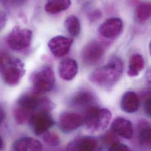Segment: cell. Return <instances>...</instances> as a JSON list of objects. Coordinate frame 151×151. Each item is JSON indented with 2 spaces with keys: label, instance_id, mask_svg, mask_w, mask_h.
I'll return each instance as SVG.
<instances>
[{
  "label": "cell",
  "instance_id": "obj_14",
  "mask_svg": "<svg viewBox=\"0 0 151 151\" xmlns=\"http://www.w3.org/2000/svg\"><path fill=\"white\" fill-rule=\"evenodd\" d=\"M59 75L65 81H71L76 76L78 71V65L74 60L67 58L63 60L59 65Z\"/></svg>",
  "mask_w": 151,
  "mask_h": 151
},
{
  "label": "cell",
  "instance_id": "obj_9",
  "mask_svg": "<svg viewBox=\"0 0 151 151\" xmlns=\"http://www.w3.org/2000/svg\"><path fill=\"white\" fill-rule=\"evenodd\" d=\"M83 124V117L72 112H63L59 118V127L64 132H71Z\"/></svg>",
  "mask_w": 151,
  "mask_h": 151
},
{
  "label": "cell",
  "instance_id": "obj_15",
  "mask_svg": "<svg viewBox=\"0 0 151 151\" xmlns=\"http://www.w3.org/2000/svg\"><path fill=\"white\" fill-rule=\"evenodd\" d=\"M139 106V98L135 92L128 91L122 96L121 106L124 112L129 114L134 113L138 110Z\"/></svg>",
  "mask_w": 151,
  "mask_h": 151
},
{
  "label": "cell",
  "instance_id": "obj_13",
  "mask_svg": "<svg viewBox=\"0 0 151 151\" xmlns=\"http://www.w3.org/2000/svg\"><path fill=\"white\" fill-rule=\"evenodd\" d=\"M95 101L96 98L93 93L88 91H81L73 96L71 102L72 105L76 108L86 109L95 105Z\"/></svg>",
  "mask_w": 151,
  "mask_h": 151
},
{
  "label": "cell",
  "instance_id": "obj_10",
  "mask_svg": "<svg viewBox=\"0 0 151 151\" xmlns=\"http://www.w3.org/2000/svg\"><path fill=\"white\" fill-rule=\"evenodd\" d=\"M73 44L72 38L64 36H57L50 40L48 47L55 57L61 58L68 54Z\"/></svg>",
  "mask_w": 151,
  "mask_h": 151
},
{
  "label": "cell",
  "instance_id": "obj_22",
  "mask_svg": "<svg viewBox=\"0 0 151 151\" xmlns=\"http://www.w3.org/2000/svg\"><path fill=\"white\" fill-rule=\"evenodd\" d=\"M67 31L73 37H77L81 32V24L79 20L76 15L68 17L64 22Z\"/></svg>",
  "mask_w": 151,
  "mask_h": 151
},
{
  "label": "cell",
  "instance_id": "obj_19",
  "mask_svg": "<svg viewBox=\"0 0 151 151\" xmlns=\"http://www.w3.org/2000/svg\"><path fill=\"white\" fill-rule=\"evenodd\" d=\"M145 67V61L143 57L139 54L132 55L129 60L128 75L130 77L139 76Z\"/></svg>",
  "mask_w": 151,
  "mask_h": 151
},
{
  "label": "cell",
  "instance_id": "obj_5",
  "mask_svg": "<svg viewBox=\"0 0 151 151\" xmlns=\"http://www.w3.org/2000/svg\"><path fill=\"white\" fill-rule=\"evenodd\" d=\"M32 32L27 28L15 27L7 38L9 47L14 51H21L28 48L31 43Z\"/></svg>",
  "mask_w": 151,
  "mask_h": 151
},
{
  "label": "cell",
  "instance_id": "obj_26",
  "mask_svg": "<svg viewBox=\"0 0 151 151\" xmlns=\"http://www.w3.org/2000/svg\"><path fill=\"white\" fill-rule=\"evenodd\" d=\"M102 14L99 10H95L91 12L89 15V19L91 21H95L101 17Z\"/></svg>",
  "mask_w": 151,
  "mask_h": 151
},
{
  "label": "cell",
  "instance_id": "obj_20",
  "mask_svg": "<svg viewBox=\"0 0 151 151\" xmlns=\"http://www.w3.org/2000/svg\"><path fill=\"white\" fill-rule=\"evenodd\" d=\"M71 5V0H47L45 9L48 13L55 14L67 10Z\"/></svg>",
  "mask_w": 151,
  "mask_h": 151
},
{
  "label": "cell",
  "instance_id": "obj_32",
  "mask_svg": "<svg viewBox=\"0 0 151 151\" xmlns=\"http://www.w3.org/2000/svg\"><path fill=\"white\" fill-rule=\"evenodd\" d=\"M3 147V141L0 136V150H1Z\"/></svg>",
  "mask_w": 151,
  "mask_h": 151
},
{
  "label": "cell",
  "instance_id": "obj_21",
  "mask_svg": "<svg viewBox=\"0 0 151 151\" xmlns=\"http://www.w3.org/2000/svg\"><path fill=\"white\" fill-rule=\"evenodd\" d=\"M151 5L150 2H144L140 4L135 11L136 18L140 23H143L148 20L151 17Z\"/></svg>",
  "mask_w": 151,
  "mask_h": 151
},
{
  "label": "cell",
  "instance_id": "obj_24",
  "mask_svg": "<svg viewBox=\"0 0 151 151\" xmlns=\"http://www.w3.org/2000/svg\"><path fill=\"white\" fill-rule=\"evenodd\" d=\"M43 140L45 143L50 147H57L60 144V139L55 133L46 132L44 134Z\"/></svg>",
  "mask_w": 151,
  "mask_h": 151
},
{
  "label": "cell",
  "instance_id": "obj_8",
  "mask_svg": "<svg viewBox=\"0 0 151 151\" xmlns=\"http://www.w3.org/2000/svg\"><path fill=\"white\" fill-rule=\"evenodd\" d=\"M103 45L96 41L87 44L82 49L81 56L82 62L88 65H92L98 63L104 55Z\"/></svg>",
  "mask_w": 151,
  "mask_h": 151
},
{
  "label": "cell",
  "instance_id": "obj_27",
  "mask_svg": "<svg viewBox=\"0 0 151 151\" xmlns=\"http://www.w3.org/2000/svg\"><path fill=\"white\" fill-rule=\"evenodd\" d=\"M144 108L146 114L150 116L151 115V99L150 96L147 97L145 101Z\"/></svg>",
  "mask_w": 151,
  "mask_h": 151
},
{
  "label": "cell",
  "instance_id": "obj_16",
  "mask_svg": "<svg viewBox=\"0 0 151 151\" xmlns=\"http://www.w3.org/2000/svg\"><path fill=\"white\" fill-rule=\"evenodd\" d=\"M97 141L91 137H83L70 142L66 150L68 151H93L97 147Z\"/></svg>",
  "mask_w": 151,
  "mask_h": 151
},
{
  "label": "cell",
  "instance_id": "obj_25",
  "mask_svg": "<svg viewBox=\"0 0 151 151\" xmlns=\"http://www.w3.org/2000/svg\"><path fill=\"white\" fill-rule=\"evenodd\" d=\"M109 150L111 151H130V149L126 145L121 144L118 141H115L111 144Z\"/></svg>",
  "mask_w": 151,
  "mask_h": 151
},
{
  "label": "cell",
  "instance_id": "obj_6",
  "mask_svg": "<svg viewBox=\"0 0 151 151\" xmlns=\"http://www.w3.org/2000/svg\"><path fill=\"white\" fill-rule=\"evenodd\" d=\"M18 106L34 112L37 109L49 111L53 108L54 104L47 98L40 96L37 93H28L19 98Z\"/></svg>",
  "mask_w": 151,
  "mask_h": 151
},
{
  "label": "cell",
  "instance_id": "obj_1",
  "mask_svg": "<svg viewBox=\"0 0 151 151\" xmlns=\"http://www.w3.org/2000/svg\"><path fill=\"white\" fill-rule=\"evenodd\" d=\"M123 63L117 57H112L105 65L96 69L89 76V81L103 88L109 89L115 85L123 73Z\"/></svg>",
  "mask_w": 151,
  "mask_h": 151
},
{
  "label": "cell",
  "instance_id": "obj_7",
  "mask_svg": "<svg viewBox=\"0 0 151 151\" xmlns=\"http://www.w3.org/2000/svg\"><path fill=\"white\" fill-rule=\"evenodd\" d=\"M29 122L32 131L37 135L44 134L54 124L53 118L49 111L43 110L34 114Z\"/></svg>",
  "mask_w": 151,
  "mask_h": 151
},
{
  "label": "cell",
  "instance_id": "obj_30",
  "mask_svg": "<svg viewBox=\"0 0 151 151\" xmlns=\"http://www.w3.org/2000/svg\"><path fill=\"white\" fill-rule=\"evenodd\" d=\"M115 136L113 135L112 134H108L105 137V142H107L108 144H112L114 142H115Z\"/></svg>",
  "mask_w": 151,
  "mask_h": 151
},
{
  "label": "cell",
  "instance_id": "obj_18",
  "mask_svg": "<svg viewBox=\"0 0 151 151\" xmlns=\"http://www.w3.org/2000/svg\"><path fill=\"white\" fill-rule=\"evenodd\" d=\"M138 139L140 144L144 147H150L151 128L150 123L145 120H141L138 124Z\"/></svg>",
  "mask_w": 151,
  "mask_h": 151
},
{
  "label": "cell",
  "instance_id": "obj_12",
  "mask_svg": "<svg viewBox=\"0 0 151 151\" xmlns=\"http://www.w3.org/2000/svg\"><path fill=\"white\" fill-rule=\"evenodd\" d=\"M112 131L125 139L132 138L134 134L132 124L129 120L121 117L114 119L111 125Z\"/></svg>",
  "mask_w": 151,
  "mask_h": 151
},
{
  "label": "cell",
  "instance_id": "obj_2",
  "mask_svg": "<svg viewBox=\"0 0 151 151\" xmlns=\"http://www.w3.org/2000/svg\"><path fill=\"white\" fill-rule=\"evenodd\" d=\"M0 71L4 82L11 86L18 84L25 73V66L19 59L0 54Z\"/></svg>",
  "mask_w": 151,
  "mask_h": 151
},
{
  "label": "cell",
  "instance_id": "obj_23",
  "mask_svg": "<svg viewBox=\"0 0 151 151\" xmlns=\"http://www.w3.org/2000/svg\"><path fill=\"white\" fill-rule=\"evenodd\" d=\"M13 114L17 123L19 125H22L29 121L34 112L27 109L17 106L14 109Z\"/></svg>",
  "mask_w": 151,
  "mask_h": 151
},
{
  "label": "cell",
  "instance_id": "obj_17",
  "mask_svg": "<svg viewBox=\"0 0 151 151\" xmlns=\"http://www.w3.org/2000/svg\"><path fill=\"white\" fill-rule=\"evenodd\" d=\"M14 151H41L43 149L41 143L37 139L25 137L17 140L12 145Z\"/></svg>",
  "mask_w": 151,
  "mask_h": 151
},
{
  "label": "cell",
  "instance_id": "obj_31",
  "mask_svg": "<svg viewBox=\"0 0 151 151\" xmlns=\"http://www.w3.org/2000/svg\"><path fill=\"white\" fill-rule=\"evenodd\" d=\"M4 118V112L1 109H0V125L2 122Z\"/></svg>",
  "mask_w": 151,
  "mask_h": 151
},
{
  "label": "cell",
  "instance_id": "obj_4",
  "mask_svg": "<svg viewBox=\"0 0 151 151\" xmlns=\"http://www.w3.org/2000/svg\"><path fill=\"white\" fill-rule=\"evenodd\" d=\"M34 90L39 93L49 92L55 85V74L50 66H44L34 72L31 77Z\"/></svg>",
  "mask_w": 151,
  "mask_h": 151
},
{
  "label": "cell",
  "instance_id": "obj_29",
  "mask_svg": "<svg viewBox=\"0 0 151 151\" xmlns=\"http://www.w3.org/2000/svg\"><path fill=\"white\" fill-rule=\"evenodd\" d=\"M4 4L8 5H19L22 4L25 0H1Z\"/></svg>",
  "mask_w": 151,
  "mask_h": 151
},
{
  "label": "cell",
  "instance_id": "obj_3",
  "mask_svg": "<svg viewBox=\"0 0 151 151\" xmlns=\"http://www.w3.org/2000/svg\"><path fill=\"white\" fill-rule=\"evenodd\" d=\"M83 124L91 132L96 133L104 131L108 127L112 117L111 112L106 108L93 105L85 110Z\"/></svg>",
  "mask_w": 151,
  "mask_h": 151
},
{
  "label": "cell",
  "instance_id": "obj_11",
  "mask_svg": "<svg viewBox=\"0 0 151 151\" xmlns=\"http://www.w3.org/2000/svg\"><path fill=\"white\" fill-rule=\"evenodd\" d=\"M123 30V22L119 18H110L104 22L99 28L101 36L108 39L118 37Z\"/></svg>",
  "mask_w": 151,
  "mask_h": 151
},
{
  "label": "cell",
  "instance_id": "obj_28",
  "mask_svg": "<svg viewBox=\"0 0 151 151\" xmlns=\"http://www.w3.org/2000/svg\"><path fill=\"white\" fill-rule=\"evenodd\" d=\"M7 20L6 15L4 12H0V31L5 26Z\"/></svg>",
  "mask_w": 151,
  "mask_h": 151
}]
</instances>
